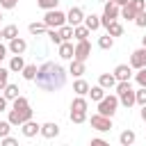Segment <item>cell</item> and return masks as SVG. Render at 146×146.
Masks as SVG:
<instances>
[{
  "label": "cell",
  "instance_id": "1",
  "mask_svg": "<svg viewBox=\"0 0 146 146\" xmlns=\"http://www.w3.org/2000/svg\"><path fill=\"white\" fill-rule=\"evenodd\" d=\"M34 80H36V87L41 91H59L66 84V71L55 62H46L39 68Z\"/></svg>",
  "mask_w": 146,
  "mask_h": 146
},
{
  "label": "cell",
  "instance_id": "2",
  "mask_svg": "<svg viewBox=\"0 0 146 146\" xmlns=\"http://www.w3.org/2000/svg\"><path fill=\"white\" fill-rule=\"evenodd\" d=\"M9 123L11 125H23L25 121H30L32 119V107H30V100L25 98V96H18V98H14V107L9 110Z\"/></svg>",
  "mask_w": 146,
  "mask_h": 146
},
{
  "label": "cell",
  "instance_id": "3",
  "mask_svg": "<svg viewBox=\"0 0 146 146\" xmlns=\"http://www.w3.org/2000/svg\"><path fill=\"white\" fill-rule=\"evenodd\" d=\"M116 96H119V100H121V105L123 107H132L135 103H137V96H135V89L130 87V80H121V82H116Z\"/></svg>",
  "mask_w": 146,
  "mask_h": 146
},
{
  "label": "cell",
  "instance_id": "4",
  "mask_svg": "<svg viewBox=\"0 0 146 146\" xmlns=\"http://www.w3.org/2000/svg\"><path fill=\"white\" fill-rule=\"evenodd\" d=\"M121 16V7L114 2V0H107L105 2V9H103V16H100V23H103V27H107L112 21H116Z\"/></svg>",
  "mask_w": 146,
  "mask_h": 146
},
{
  "label": "cell",
  "instance_id": "5",
  "mask_svg": "<svg viewBox=\"0 0 146 146\" xmlns=\"http://www.w3.org/2000/svg\"><path fill=\"white\" fill-rule=\"evenodd\" d=\"M119 105H121L119 96H105L103 100H98V112H100V114H105V116H114Z\"/></svg>",
  "mask_w": 146,
  "mask_h": 146
},
{
  "label": "cell",
  "instance_id": "6",
  "mask_svg": "<svg viewBox=\"0 0 146 146\" xmlns=\"http://www.w3.org/2000/svg\"><path fill=\"white\" fill-rule=\"evenodd\" d=\"M43 23L48 27H62V25H66V14L59 9H48L43 16Z\"/></svg>",
  "mask_w": 146,
  "mask_h": 146
},
{
  "label": "cell",
  "instance_id": "7",
  "mask_svg": "<svg viewBox=\"0 0 146 146\" xmlns=\"http://www.w3.org/2000/svg\"><path fill=\"white\" fill-rule=\"evenodd\" d=\"M91 128H96L98 132H107L112 130V116H105V114H94L91 116Z\"/></svg>",
  "mask_w": 146,
  "mask_h": 146
},
{
  "label": "cell",
  "instance_id": "8",
  "mask_svg": "<svg viewBox=\"0 0 146 146\" xmlns=\"http://www.w3.org/2000/svg\"><path fill=\"white\" fill-rule=\"evenodd\" d=\"M89 55H91V43H89L87 39L78 41V43H75V55H73V59H82V62H87Z\"/></svg>",
  "mask_w": 146,
  "mask_h": 146
},
{
  "label": "cell",
  "instance_id": "9",
  "mask_svg": "<svg viewBox=\"0 0 146 146\" xmlns=\"http://www.w3.org/2000/svg\"><path fill=\"white\" fill-rule=\"evenodd\" d=\"M130 66L132 68H144L146 66V48H137L132 55H130Z\"/></svg>",
  "mask_w": 146,
  "mask_h": 146
},
{
  "label": "cell",
  "instance_id": "10",
  "mask_svg": "<svg viewBox=\"0 0 146 146\" xmlns=\"http://www.w3.org/2000/svg\"><path fill=\"white\" fill-rule=\"evenodd\" d=\"M82 21H84V11H82L80 7H71V9H68V14H66V23L75 27V25H80Z\"/></svg>",
  "mask_w": 146,
  "mask_h": 146
},
{
  "label": "cell",
  "instance_id": "11",
  "mask_svg": "<svg viewBox=\"0 0 146 146\" xmlns=\"http://www.w3.org/2000/svg\"><path fill=\"white\" fill-rule=\"evenodd\" d=\"M7 48H9V52H11V55H23V52L27 50V41H25V39H21V36H16V39H11V41H9V46H7Z\"/></svg>",
  "mask_w": 146,
  "mask_h": 146
},
{
  "label": "cell",
  "instance_id": "12",
  "mask_svg": "<svg viewBox=\"0 0 146 146\" xmlns=\"http://www.w3.org/2000/svg\"><path fill=\"white\" fill-rule=\"evenodd\" d=\"M114 78L121 82V80H130L132 78V66L130 64H119L116 68H114Z\"/></svg>",
  "mask_w": 146,
  "mask_h": 146
},
{
  "label": "cell",
  "instance_id": "13",
  "mask_svg": "<svg viewBox=\"0 0 146 146\" xmlns=\"http://www.w3.org/2000/svg\"><path fill=\"white\" fill-rule=\"evenodd\" d=\"M57 135H59V125H57V123L48 121V123L41 125V137H46V139H55Z\"/></svg>",
  "mask_w": 146,
  "mask_h": 146
},
{
  "label": "cell",
  "instance_id": "14",
  "mask_svg": "<svg viewBox=\"0 0 146 146\" xmlns=\"http://www.w3.org/2000/svg\"><path fill=\"white\" fill-rule=\"evenodd\" d=\"M73 55H75V46L71 41H62L59 43V57L62 59H73Z\"/></svg>",
  "mask_w": 146,
  "mask_h": 146
},
{
  "label": "cell",
  "instance_id": "15",
  "mask_svg": "<svg viewBox=\"0 0 146 146\" xmlns=\"http://www.w3.org/2000/svg\"><path fill=\"white\" fill-rule=\"evenodd\" d=\"M87 71V66H84V62L82 59H71V66H68V73L73 75V78H82V73Z\"/></svg>",
  "mask_w": 146,
  "mask_h": 146
},
{
  "label": "cell",
  "instance_id": "16",
  "mask_svg": "<svg viewBox=\"0 0 146 146\" xmlns=\"http://www.w3.org/2000/svg\"><path fill=\"white\" fill-rule=\"evenodd\" d=\"M116 78H114V73H103L100 78H98V84L103 87V89H114L116 87Z\"/></svg>",
  "mask_w": 146,
  "mask_h": 146
},
{
  "label": "cell",
  "instance_id": "17",
  "mask_svg": "<svg viewBox=\"0 0 146 146\" xmlns=\"http://www.w3.org/2000/svg\"><path fill=\"white\" fill-rule=\"evenodd\" d=\"M21 130H23V135H25V137H34L36 132H41V125H39V123H34V121L30 119V121H25V123L21 125Z\"/></svg>",
  "mask_w": 146,
  "mask_h": 146
},
{
  "label": "cell",
  "instance_id": "18",
  "mask_svg": "<svg viewBox=\"0 0 146 146\" xmlns=\"http://www.w3.org/2000/svg\"><path fill=\"white\" fill-rule=\"evenodd\" d=\"M23 68H25V59H23V55H14L11 62H9V71H11V73H21Z\"/></svg>",
  "mask_w": 146,
  "mask_h": 146
},
{
  "label": "cell",
  "instance_id": "19",
  "mask_svg": "<svg viewBox=\"0 0 146 146\" xmlns=\"http://www.w3.org/2000/svg\"><path fill=\"white\" fill-rule=\"evenodd\" d=\"M73 91H75L78 96H87V94H89V82L82 80V78H78V80L73 82Z\"/></svg>",
  "mask_w": 146,
  "mask_h": 146
},
{
  "label": "cell",
  "instance_id": "20",
  "mask_svg": "<svg viewBox=\"0 0 146 146\" xmlns=\"http://www.w3.org/2000/svg\"><path fill=\"white\" fill-rule=\"evenodd\" d=\"M121 16H123V18H128V21H135V16H137V7H135L132 2L123 5V7H121Z\"/></svg>",
  "mask_w": 146,
  "mask_h": 146
},
{
  "label": "cell",
  "instance_id": "21",
  "mask_svg": "<svg viewBox=\"0 0 146 146\" xmlns=\"http://www.w3.org/2000/svg\"><path fill=\"white\" fill-rule=\"evenodd\" d=\"M84 25L94 32V30H98L103 23H100V16H96V14H89V16H84Z\"/></svg>",
  "mask_w": 146,
  "mask_h": 146
},
{
  "label": "cell",
  "instance_id": "22",
  "mask_svg": "<svg viewBox=\"0 0 146 146\" xmlns=\"http://www.w3.org/2000/svg\"><path fill=\"white\" fill-rule=\"evenodd\" d=\"M105 30H107V34H110V36H121V34H123V25H121L119 21H112Z\"/></svg>",
  "mask_w": 146,
  "mask_h": 146
},
{
  "label": "cell",
  "instance_id": "23",
  "mask_svg": "<svg viewBox=\"0 0 146 146\" xmlns=\"http://www.w3.org/2000/svg\"><path fill=\"white\" fill-rule=\"evenodd\" d=\"M89 32H91V30H89L87 25H82V23L73 27V36H75L78 41H82V39H87V36H89Z\"/></svg>",
  "mask_w": 146,
  "mask_h": 146
},
{
  "label": "cell",
  "instance_id": "24",
  "mask_svg": "<svg viewBox=\"0 0 146 146\" xmlns=\"http://www.w3.org/2000/svg\"><path fill=\"white\" fill-rule=\"evenodd\" d=\"M105 91H107V89H103L100 84H96V87H89V96H91V100H96V103L105 98Z\"/></svg>",
  "mask_w": 146,
  "mask_h": 146
},
{
  "label": "cell",
  "instance_id": "25",
  "mask_svg": "<svg viewBox=\"0 0 146 146\" xmlns=\"http://www.w3.org/2000/svg\"><path fill=\"white\" fill-rule=\"evenodd\" d=\"M135 139H137V135H135L132 130H123V132L119 135V141H121L123 146H130V144H135Z\"/></svg>",
  "mask_w": 146,
  "mask_h": 146
},
{
  "label": "cell",
  "instance_id": "26",
  "mask_svg": "<svg viewBox=\"0 0 146 146\" xmlns=\"http://www.w3.org/2000/svg\"><path fill=\"white\" fill-rule=\"evenodd\" d=\"M48 32V25L41 21V23H30V34H34V36H39V34H46Z\"/></svg>",
  "mask_w": 146,
  "mask_h": 146
},
{
  "label": "cell",
  "instance_id": "27",
  "mask_svg": "<svg viewBox=\"0 0 146 146\" xmlns=\"http://www.w3.org/2000/svg\"><path fill=\"white\" fill-rule=\"evenodd\" d=\"M21 73H23V78H25V80H34V78H36V73H39V68H36V64H25V68H23Z\"/></svg>",
  "mask_w": 146,
  "mask_h": 146
},
{
  "label": "cell",
  "instance_id": "28",
  "mask_svg": "<svg viewBox=\"0 0 146 146\" xmlns=\"http://www.w3.org/2000/svg\"><path fill=\"white\" fill-rule=\"evenodd\" d=\"M2 36H5L7 41L16 39V36H18V27H16V25H5V27H2Z\"/></svg>",
  "mask_w": 146,
  "mask_h": 146
},
{
  "label": "cell",
  "instance_id": "29",
  "mask_svg": "<svg viewBox=\"0 0 146 146\" xmlns=\"http://www.w3.org/2000/svg\"><path fill=\"white\" fill-rule=\"evenodd\" d=\"M46 36H48V39H50V41H52L55 46H59V43L64 41V39L59 36V27H48V32H46Z\"/></svg>",
  "mask_w": 146,
  "mask_h": 146
},
{
  "label": "cell",
  "instance_id": "30",
  "mask_svg": "<svg viewBox=\"0 0 146 146\" xmlns=\"http://www.w3.org/2000/svg\"><path fill=\"white\" fill-rule=\"evenodd\" d=\"M2 91H5L7 100H14V98H18V96H21V94H18V91H21V89H18V84H7Z\"/></svg>",
  "mask_w": 146,
  "mask_h": 146
},
{
  "label": "cell",
  "instance_id": "31",
  "mask_svg": "<svg viewBox=\"0 0 146 146\" xmlns=\"http://www.w3.org/2000/svg\"><path fill=\"white\" fill-rule=\"evenodd\" d=\"M112 46H114V36L105 34V36H100V39H98V48H103V50H110Z\"/></svg>",
  "mask_w": 146,
  "mask_h": 146
},
{
  "label": "cell",
  "instance_id": "32",
  "mask_svg": "<svg viewBox=\"0 0 146 146\" xmlns=\"http://www.w3.org/2000/svg\"><path fill=\"white\" fill-rule=\"evenodd\" d=\"M59 36H62L64 41H71V39H73V25H62V27H59Z\"/></svg>",
  "mask_w": 146,
  "mask_h": 146
},
{
  "label": "cell",
  "instance_id": "33",
  "mask_svg": "<svg viewBox=\"0 0 146 146\" xmlns=\"http://www.w3.org/2000/svg\"><path fill=\"white\" fill-rule=\"evenodd\" d=\"M9 73H11L9 68H2V66H0V91L9 84Z\"/></svg>",
  "mask_w": 146,
  "mask_h": 146
},
{
  "label": "cell",
  "instance_id": "34",
  "mask_svg": "<svg viewBox=\"0 0 146 146\" xmlns=\"http://www.w3.org/2000/svg\"><path fill=\"white\" fill-rule=\"evenodd\" d=\"M36 5L41 7V9H57V5H59V0H36Z\"/></svg>",
  "mask_w": 146,
  "mask_h": 146
},
{
  "label": "cell",
  "instance_id": "35",
  "mask_svg": "<svg viewBox=\"0 0 146 146\" xmlns=\"http://www.w3.org/2000/svg\"><path fill=\"white\" fill-rule=\"evenodd\" d=\"M135 80H137V84H139V87H146V66H144V68H137Z\"/></svg>",
  "mask_w": 146,
  "mask_h": 146
},
{
  "label": "cell",
  "instance_id": "36",
  "mask_svg": "<svg viewBox=\"0 0 146 146\" xmlns=\"http://www.w3.org/2000/svg\"><path fill=\"white\" fill-rule=\"evenodd\" d=\"M135 25H137V27H146V9H144V11H137Z\"/></svg>",
  "mask_w": 146,
  "mask_h": 146
},
{
  "label": "cell",
  "instance_id": "37",
  "mask_svg": "<svg viewBox=\"0 0 146 146\" xmlns=\"http://www.w3.org/2000/svg\"><path fill=\"white\" fill-rule=\"evenodd\" d=\"M135 96H137V105H146V87H139Z\"/></svg>",
  "mask_w": 146,
  "mask_h": 146
},
{
  "label": "cell",
  "instance_id": "38",
  "mask_svg": "<svg viewBox=\"0 0 146 146\" xmlns=\"http://www.w3.org/2000/svg\"><path fill=\"white\" fill-rule=\"evenodd\" d=\"M9 130H11L9 119H7V121H0V139H2V137H7V135H9Z\"/></svg>",
  "mask_w": 146,
  "mask_h": 146
},
{
  "label": "cell",
  "instance_id": "39",
  "mask_svg": "<svg viewBox=\"0 0 146 146\" xmlns=\"http://www.w3.org/2000/svg\"><path fill=\"white\" fill-rule=\"evenodd\" d=\"M18 5V0H0V7L2 9H14Z\"/></svg>",
  "mask_w": 146,
  "mask_h": 146
},
{
  "label": "cell",
  "instance_id": "40",
  "mask_svg": "<svg viewBox=\"0 0 146 146\" xmlns=\"http://www.w3.org/2000/svg\"><path fill=\"white\" fill-rule=\"evenodd\" d=\"M16 144H18V141H16L14 137H9V135H7V137H2V146H16Z\"/></svg>",
  "mask_w": 146,
  "mask_h": 146
},
{
  "label": "cell",
  "instance_id": "41",
  "mask_svg": "<svg viewBox=\"0 0 146 146\" xmlns=\"http://www.w3.org/2000/svg\"><path fill=\"white\" fill-rule=\"evenodd\" d=\"M135 7H137V11H144L146 9V0H130Z\"/></svg>",
  "mask_w": 146,
  "mask_h": 146
},
{
  "label": "cell",
  "instance_id": "42",
  "mask_svg": "<svg viewBox=\"0 0 146 146\" xmlns=\"http://www.w3.org/2000/svg\"><path fill=\"white\" fill-rule=\"evenodd\" d=\"M91 146H107V141L100 139V137H96V139H91Z\"/></svg>",
  "mask_w": 146,
  "mask_h": 146
},
{
  "label": "cell",
  "instance_id": "43",
  "mask_svg": "<svg viewBox=\"0 0 146 146\" xmlns=\"http://www.w3.org/2000/svg\"><path fill=\"white\" fill-rule=\"evenodd\" d=\"M7 52H9V48H7V46H2V43H0V62H2V59H5V57H7Z\"/></svg>",
  "mask_w": 146,
  "mask_h": 146
},
{
  "label": "cell",
  "instance_id": "44",
  "mask_svg": "<svg viewBox=\"0 0 146 146\" xmlns=\"http://www.w3.org/2000/svg\"><path fill=\"white\" fill-rule=\"evenodd\" d=\"M7 110V96H0V112Z\"/></svg>",
  "mask_w": 146,
  "mask_h": 146
},
{
  "label": "cell",
  "instance_id": "45",
  "mask_svg": "<svg viewBox=\"0 0 146 146\" xmlns=\"http://www.w3.org/2000/svg\"><path fill=\"white\" fill-rule=\"evenodd\" d=\"M114 2H116V5H119V7H123V5H128V2H130V0H114Z\"/></svg>",
  "mask_w": 146,
  "mask_h": 146
},
{
  "label": "cell",
  "instance_id": "46",
  "mask_svg": "<svg viewBox=\"0 0 146 146\" xmlns=\"http://www.w3.org/2000/svg\"><path fill=\"white\" fill-rule=\"evenodd\" d=\"M141 119L146 121V105H141Z\"/></svg>",
  "mask_w": 146,
  "mask_h": 146
},
{
  "label": "cell",
  "instance_id": "47",
  "mask_svg": "<svg viewBox=\"0 0 146 146\" xmlns=\"http://www.w3.org/2000/svg\"><path fill=\"white\" fill-rule=\"evenodd\" d=\"M141 46H144V48H146V36H141Z\"/></svg>",
  "mask_w": 146,
  "mask_h": 146
},
{
  "label": "cell",
  "instance_id": "48",
  "mask_svg": "<svg viewBox=\"0 0 146 146\" xmlns=\"http://www.w3.org/2000/svg\"><path fill=\"white\" fill-rule=\"evenodd\" d=\"M96 2H103V5H105V2H107V0H96Z\"/></svg>",
  "mask_w": 146,
  "mask_h": 146
},
{
  "label": "cell",
  "instance_id": "49",
  "mask_svg": "<svg viewBox=\"0 0 146 146\" xmlns=\"http://www.w3.org/2000/svg\"><path fill=\"white\" fill-rule=\"evenodd\" d=\"M0 21H2V7H0Z\"/></svg>",
  "mask_w": 146,
  "mask_h": 146
},
{
  "label": "cell",
  "instance_id": "50",
  "mask_svg": "<svg viewBox=\"0 0 146 146\" xmlns=\"http://www.w3.org/2000/svg\"><path fill=\"white\" fill-rule=\"evenodd\" d=\"M0 39H5V36H2V30H0Z\"/></svg>",
  "mask_w": 146,
  "mask_h": 146
}]
</instances>
